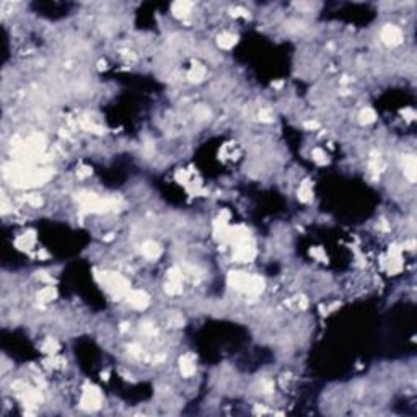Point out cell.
I'll use <instances>...</instances> for the list:
<instances>
[{
	"label": "cell",
	"mask_w": 417,
	"mask_h": 417,
	"mask_svg": "<svg viewBox=\"0 0 417 417\" xmlns=\"http://www.w3.org/2000/svg\"><path fill=\"white\" fill-rule=\"evenodd\" d=\"M80 404H82L83 409L95 411L101 408V404H103V394H101V391L96 386L86 385L83 388L82 398H80Z\"/></svg>",
	"instance_id": "cell-1"
},
{
	"label": "cell",
	"mask_w": 417,
	"mask_h": 417,
	"mask_svg": "<svg viewBox=\"0 0 417 417\" xmlns=\"http://www.w3.org/2000/svg\"><path fill=\"white\" fill-rule=\"evenodd\" d=\"M380 38L386 46H391V48H393V46H399L404 39L403 31H401V28L396 26V25H385V26L381 28Z\"/></svg>",
	"instance_id": "cell-2"
},
{
	"label": "cell",
	"mask_w": 417,
	"mask_h": 417,
	"mask_svg": "<svg viewBox=\"0 0 417 417\" xmlns=\"http://www.w3.org/2000/svg\"><path fill=\"white\" fill-rule=\"evenodd\" d=\"M126 300L134 310H145L150 305V297L145 290H130Z\"/></svg>",
	"instance_id": "cell-3"
},
{
	"label": "cell",
	"mask_w": 417,
	"mask_h": 417,
	"mask_svg": "<svg viewBox=\"0 0 417 417\" xmlns=\"http://www.w3.org/2000/svg\"><path fill=\"white\" fill-rule=\"evenodd\" d=\"M180 372L186 378H191L196 373V359L192 354H184L180 359Z\"/></svg>",
	"instance_id": "cell-4"
},
{
	"label": "cell",
	"mask_w": 417,
	"mask_h": 417,
	"mask_svg": "<svg viewBox=\"0 0 417 417\" xmlns=\"http://www.w3.org/2000/svg\"><path fill=\"white\" fill-rule=\"evenodd\" d=\"M192 7H194V5H192L191 2H175L171 5V13L175 15L176 18L184 20L187 17H191Z\"/></svg>",
	"instance_id": "cell-5"
},
{
	"label": "cell",
	"mask_w": 417,
	"mask_h": 417,
	"mask_svg": "<svg viewBox=\"0 0 417 417\" xmlns=\"http://www.w3.org/2000/svg\"><path fill=\"white\" fill-rule=\"evenodd\" d=\"M236 43H238V36L230 33V31H223V33L218 34V38H217L218 48L223 49V51H230L232 48H235Z\"/></svg>",
	"instance_id": "cell-6"
},
{
	"label": "cell",
	"mask_w": 417,
	"mask_h": 417,
	"mask_svg": "<svg viewBox=\"0 0 417 417\" xmlns=\"http://www.w3.org/2000/svg\"><path fill=\"white\" fill-rule=\"evenodd\" d=\"M206 75H207V70L204 65L201 64H194L192 67L189 69V72H187V80H189L191 83H201L206 80Z\"/></svg>",
	"instance_id": "cell-7"
},
{
	"label": "cell",
	"mask_w": 417,
	"mask_h": 417,
	"mask_svg": "<svg viewBox=\"0 0 417 417\" xmlns=\"http://www.w3.org/2000/svg\"><path fill=\"white\" fill-rule=\"evenodd\" d=\"M161 253V248L156 241L154 240H147L144 245H142V254L147 258V259H156L160 256Z\"/></svg>",
	"instance_id": "cell-8"
},
{
	"label": "cell",
	"mask_w": 417,
	"mask_h": 417,
	"mask_svg": "<svg viewBox=\"0 0 417 417\" xmlns=\"http://www.w3.org/2000/svg\"><path fill=\"white\" fill-rule=\"evenodd\" d=\"M57 298V290L52 286H48L38 292V302L39 303H51Z\"/></svg>",
	"instance_id": "cell-9"
},
{
	"label": "cell",
	"mask_w": 417,
	"mask_h": 417,
	"mask_svg": "<svg viewBox=\"0 0 417 417\" xmlns=\"http://www.w3.org/2000/svg\"><path fill=\"white\" fill-rule=\"evenodd\" d=\"M298 199L302 202H310L313 199V189H312V184L310 181H305L300 184L298 187Z\"/></svg>",
	"instance_id": "cell-10"
},
{
	"label": "cell",
	"mask_w": 417,
	"mask_h": 417,
	"mask_svg": "<svg viewBox=\"0 0 417 417\" xmlns=\"http://www.w3.org/2000/svg\"><path fill=\"white\" fill-rule=\"evenodd\" d=\"M376 121V114L372 108H364L359 114V123L364 126H370Z\"/></svg>",
	"instance_id": "cell-11"
},
{
	"label": "cell",
	"mask_w": 417,
	"mask_h": 417,
	"mask_svg": "<svg viewBox=\"0 0 417 417\" xmlns=\"http://www.w3.org/2000/svg\"><path fill=\"white\" fill-rule=\"evenodd\" d=\"M59 349H60L59 342L55 339H52V338H48L44 340V344L41 345V350L44 354H48V355H55L59 352Z\"/></svg>",
	"instance_id": "cell-12"
},
{
	"label": "cell",
	"mask_w": 417,
	"mask_h": 417,
	"mask_svg": "<svg viewBox=\"0 0 417 417\" xmlns=\"http://www.w3.org/2000/svg\"><path fill=\"white\" fill-rule=\"evenodd\" d=\"M313 160L316 161V163H326V154H324V150H321V149H314L313 150Z\"/></svg>",
	"instance_id": "cell-13"
}]
</instances>
